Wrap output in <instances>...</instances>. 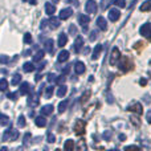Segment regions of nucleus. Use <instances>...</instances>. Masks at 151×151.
<instances>
[{"instance_id": "nucleus-36", "label": "nucleus", "mask_w": 151, "mask_h": 151, "mask_svg": "<svg viewBox=\"0 0 151 151\" xmlns=\"http://www.w3.org/2000/svg\"><path fill=\"white\" fill-rule=\"evenodd\" d=\"M90 94H91V93H90V90H86L85 93L82 94V97H81V102H82V104H85V102L88 101V98L90 97Z\"/></svg>"}, {"instance_id": "nucleus-45", "label": "nucleus", "mask_w": 151, "mask_h": 151, "mask_svg": "<svg viewBox=\"0 0 151 151\" xmlns=\"http://www.w3.org/2000/svg\"><path fill=\"white\" fill-rule=\"evenodd\" d=\"M17 94L19 93H8L7 94V98H9L11 101H16V99H17Z\"/></svg>"}, {"instance_id": "nucleus-4", "label": "nucleus", "mask_w": 151, "mask_h": 151, "mask_svg": "<svg viewBox=\"0 0 151 151\" xmlns=\"http://www.w3.org/2000/svg\"><path fill=\"white\" fill-rule=\"evenodd\" d=\"M85 126H86L85 121L78 119L77 122L74 123V133L77 134V135H83V134H85Z\"/></svg>"}, {"instance_id": "nucleus-28", "label": "nucleus", "mask_w": 151, "mask_h": 151, "mask_svg": "<svg viewBox=\"0 0 151 151\" xmlns=\"http://www.w3.org/2000/svg\"><path fill=\"white\" fill-rule=\"evenodd\" d=\"M20 82H21V76L19 74V73H16V74L12 77V80H11V85L16 86V85H19Z\"/></svg>"}, {"instance_id": "nucleus-30", "label": "nucleus", "mask_w": 151, "mask_h": 151, "mask_svg": "<svg viewBox=\"0 0 151 151\" xmlns=\"http://www.w3.org/2000/svg\"><path fill=\"white\" fill-rule=\"evenodd\" d=\"M44 55H45L44 50H39V52H37L36 55L33 56V61H35V63H37V61H41L42 58H44Z\"/></svg>"}, {"instance_id": "nucleus-46", "label": "nucleus", "mask_w": 151, "mask_h": 151, "mask_svg": "<svg viewBox=\"0 0 151 151\" xmlns=\"http://www.w3.org/2000/svg\"><path fill=\"white\" fill-rule=\"evenodd\" d=\"M55 141H56V137L49 131V133H48V142H49V143H53Z\"/></svg>"}, {"instance_id": "nucleus-50", "label": "nucleus", "mask_w": 151, "mask_h": 151, "mask_svg": "<svg viewBox=\"0 0 151 151\" xmlns=\"http://www.w3.org/2000/svg\"><path fill=\"white\" fill-rule=\"evenodd\" d=\"M78 149H81V150H86L85 141H81V142H80V146H78Z\"/></svg>"}, {"instance_id": "nucleus-18", "label": "nucleus", "mask_w": 151, "mask_h": 151, "mask_svg": "<svg viewBox=\"0 0 151 151\" xmlns=\"http://www.w3.org/2000/svg\"><path fill=\"white\" fill-rule=\"evenodd\" d=\"M69 60V52L68 50H61L58 53V57H57V61L58 63H65V61Z\"/></svg>"}, {"instance_id": "nucleus-43", "label": "nucleus", "mask_w": 151, "mask_h": 151, "mask_svg": "<svg viewBox=\"0 0 151 151\" xmlns=\"http://www.w3.org/2000/svg\"><path fill=\"white\" fill-rule=\"evenodd\" d=\"M69 33H70L72 36H76V35H77V28H76L74 24H72V25L69 27Z\"/></svg>"}, {"instance_id": "nucleus-54", "label": "nucleus", "mask_w": 151, "mask_h": 151, "mask_svg": "<svg viewBox=\"0 0 151 151\" xmlns=\"http://www.w3.org/2000/svg\"><path fill=\"white\" fill-rule=\"evenodd\" d=\"M146 119H147V122H149V123H151V110H149V111H147Z\"/></svg>"}, {"instance_id": "nucleus-1", "label": "nucleus", "mask_w": 151, "mask_h": 151, "mask_svg": "<svg viewBox=\"0 0 151 151\" xmlns=\"http://www.w3.org/2000/svg\"><path fill=\"white\" fill-rule=\"evenodd\" d=\"M118 68H119L121 72H123V73H127V72L133 70L134 69V61L131 60L129 56H122V57L119 58V61H118Z\"/></svg>"}, {"instance_id": "nucleus-2", "label": "nucleus", "mask_w": 151, "mask_h": 151, "mask_svg": "<svg viewBox=\"0 0 151 151\" xmlns=\"http://www.w3.org/2000/svg\"><path fill=\"white\" fill-rule=\"evenodd\" d=\"M39 97H40L39 93H35V91L32 90L31 93H29V96H28V99H27V104H28V106H29V107H36V106H39V102H40Z\"/></svg>"}, {"instance_id": "nucleus-34", "label": "nucleus", "mask_w": 151, "mask_h": 151, "mask_svg": "<svg viewBox=\"0 0 151 151\" xmlns=\"http://www.w3.org/2000/svg\"><path fill=\"white\" fill-rule=\"evenodd\" d=\"M17 125L20 126V127H24V126L27 125V122H25V117H24V115H20V117L17 118Z\"/></svg>"}, {"instance_id": "nucleus-38", "label": "nucleus", "mask_w": 151, "mask_h": 151, "mask_svg": "<svg viewBox=\"0 0 151 151\" xmlns=\"http://www.w3.org/2000/svg\"><path fill=\"white\" fill-rule=\"evenodd\" d=\"M24 42H25V44H31L32 42V35L28 33V32L24 35Z\"/></svg>"}, {"instance_id": "nucleus-16", "label": "nucleus", "mask_w": 151, "mask_h": 151, "mask_svg": "<svg viewBox=\"0 0 151 151\" xmlns=\"http://www.w3.org/2000/svg\"><path fill=\"white\" fill-rule=\"evenodd\" d=\"M53 109H55L53 105H45V106H42L41 109H40V114L45 115V117H47V115H50L53 113Z\"/></svg>"}, {"instance_id": "nucleus-48", "label": "nucleus", "mask_w": 151, "mask_h": 151, "mask_svg": "<svg viewBox=\"0 0 151 151\" xmlns=\"http://www.w3.org/2000/svg\"><path fill=\"white\" fill-rule=\"evenodd\" d=\"M48 27V20H41V24H40V28L45 29Z\"/></svg>"}, {"instance_id": "nucleus-31", "label": "nucleus", "mask_w": 151, "mask_h": 151, "mask_svg": "<svg viewBox=\"0 0 151 151\" xmlns=\"http://www.w3.org/2000/svg\"><path fill=\"white\" fill-rule=\"evenodd\" d=\"M8 89V81L5 78H0V91H5Z\"/></svg>"}, {"instance_id": "nucleus-59", "label": "nucleus", "mask_w": 151, "mask_h": 151, "mask_svg": "<svg viewBox=\"0 0 151 151\" xmlns=\"http://www.w3.org/2000/svg\"><path fill=\"white\" fill-rule=\"evenodd\" d=\"M35 80H36V81H37V82H39V81H40V80H41V74H37V76H36V77H35Z\"/></svg>"}, {"instance_id": "nucleus-9", "label": "nucleus", "mask_w": 151, "mask_h": 151, "mask_svg": "<svg viewBox=\"0 0 151 151\" xmlns=\"http://www.w3.org/2000/svg\"><path fill=\"white\" fill-rule=\"evenodd\" d=\"M48 27H49L50 29H57L58 27H60V19L55 17V16H50V19L48 20Z\"/></svg>"}, {"instance_id": "nucleus-32", "label": "nucleus", "mask_w": 151, "mask_h": 151, "mask_svg": "<svg viewBox=\"0 0 151 151\" xmlns=\"http://www.w3.org/2000/svg\"><path fill=\"white\" fill-rule=\"evenodd\" d=\"M68 104H69L68 99H65V101L60 102V105H58V111H60V113H64V111H65L66 107H68Z\"/></svg>"}, {"instance_id": "nucleus-37", "label": "nucleus", "mask_w": 151, "mask_h": 151, "mask_svg": "<svg viewBox=\"0 0 151 151\" xmlns=\"http://www.w3.org/2000/svg\"><path fill=\"white\" fill-rule=\"evenodd\" d=\"M114 4L119 8H126V0H114Z\"/></svg>"}, {"instance_id": "nucleus-7", "label": "nucleus", "mask_w": 151, "mask_h": 151, "mask_svg": "<svg viewBox=\"0 0 151 151\" xmlns=\"http://www.w3.org/2000/svg\"><path fill=\"white\" fill-rule=\"evenodd\" d=\"M85 11L88 13H96L97 12V3L94 1V0H88L85 4Z\"/></svg>"}, {"instance_id": "nucleus-5", "label": "nucleus", "mask_w": 151, "mask_h": 151, "mask_svg": "<svg viewBox=\"0 0 151 151\" xmlns=\"http://www.w3.org/2000/svg\"><path fill=\"white\" fill-rule=\"evenodd\" d=\"M139 32H141L142 36H145L147 40L151 41V23L143 24V25L141 27V29H139Z\"/></svg>"}, {"instance_id": "nucleus-23", "label": "nucleus", "mask_w": 151, "mask_h": 151, "mask_svg": "<svg viewBox=\"0 0 151 151\" xmlns=\"http://www.w3.org/2000/svg\"><path fill=\"white\" fill-rule=\"evenodd\" d=\"M17 138H19V131L16 130V129L9 127V137H8V141L13 142V141H16Z\"/></svg>"}, {"instance_id": "nucleus-6", "label": "nucleus", "mask_w": 151, "mask_h": 151, "mask_svg": "<svg viewBox=\"0 0 151 151\" xmlns=\"http://www.w3.org/2000/svg\"><path fill=\"white\" fill-rule=\"evenodd\" d=\"M127 110L131 111V113H135V114H138V115H141L142 113H143V107H142V105L139 104V102H134V104H131L130 106L127 107Z\"/></svg>"}, {"instance_id": "nucleus-62", "label": "nucleus", "mask_w": 151, "mask_h": 151, "mask_svg": "<svg viewBox=\"0 0 151 151\" xmlns=\"http://www.w3.org/2000/svg\"><path fill=\"white\" fill-rule=\"evenodd\" d=\"M150 65H151V60H150Z\"/></svg>"}, {"instance_id": "nucleus-58", "label": "nucleus", "mask_w": 151, "mask_h": 151, "mask_svg": "<svg viewBox=\"0 0 151 151\" xmlns=\"http://www.w3.org/2000/svg\"><path fill=\"white\" fill-rule=\"evenodd\" d=\"M125 139H126L125 134H119V141H125Z\"/></svg>"}, {"instance_id": "nucleus-56", "label": "nucleus", "mask_w": 151, "mask_h": 151, "mask_svg": "<svg viewBox=\"0 0 151 151\" xmlns=\"http://www.w3.org/2000/svg\"><path fill=\"white\" fill-rule=\"evenodd\" d=\"M107 102H109V104H113V102H114V99H113L111 94H110V96H107Z\"/></svg>"}, {"instance_id": "nucleus-47", "label": "nucleus", "mask_w": 151, "mask_h": 151, "mask_svg": "<svg viewBox=\"0 0 151 151\" xmlns=\"http://www.w3.org/2000/svg\"><path fill=\"white\" fill-rule=\"evenodd\" d=\"M96 39H97V31H93L90 33V37H89V40H90V41H94Z\"/></svg>"}, {"instance_id": "nucleus-13", "label": "nucleus", "mask_w": 151, "mask_h": 151, "mask_svg": "<svg viewBox=\"0 0 151 151\" xmlns=\"http://www.w3.org/2000/svg\"><path fill=\"white\" fill-rule=\"evenodd\" d=\"M82 45H83V39L81 36H78L74 41V45H73V49L76 53H80L81 49H82Z\"/></svg>"}, {"instance_id": "nucleus-55", "label": "nucleus", "mask_w": 151, "mask_h": 151, "mask_svg": "<svg viewBox=\"0 0 151 151\" xmlns=\"http://www.w3.org/2000/svg\"><path fill=\"white\" fill-rule=\"evenodd\" d=\"M131 122H133L135 126L139 125V121H138V118H137V117H133V118H131Z\"/></svg>"}, {"instance_id": "nucleus-53", "label": "nucleus", "mask_w": 151, "mask_h": 151, "mask_svg": "<svg viewBox=\"0 0 151 151\" xmlns=\"http://www.w3.org/2000/svg\"><path fill=\"white\" fill-rule=\"evenodd\" d=\"M45 65H47V63H45V61H42V63L40 64L39 66H37V69H39V70H42V69L45 68Z\"/></svg>"}, {"instance_id": "nucleus-27", "label": "nucleus", "mask_w": 151, "mask_h": 151, "mask_svg": "<svg viewBox=\"0 0 151 151\" xmlns=\"http://www.w3.org/2000/svg\"><path fill=\"white\" fill-rule=\"evenodd\" d=\"M64 149L66 151H73L74 150V142L72 141V139H68V141L65 142V145H64Z\"/></svg>"}, {"instance_id": "nucleus-61", "label": "nucleus", "mask_w": 151, "mask_h": 151, "mask_svg": "<svg viewBox=\"0 0 151 151\" xmlns=\"http://www.w3.org/2000/svg\"><path fill=\"white\" fill-rule=\"evenodd\" d=\"M23 1H28V0H23Z\"/></svg>"}, {"instance_id": "nucleus-11", "label": "nucleus", "mask_w": 151, "mask_h": 151, "mask_svg": "<svg viewBox=\"0 0 151 151\" xmlns=\"http://www.w3.org/2000/svg\"><path fill=\"white\" fill-rule=\"evenodd\" d=\"M32 90H33V89H32V86L29 85L28 82H21V83H20V94L25 96V94H29V93H31Z\"/></svg>"}, {"instance_id": "nucleus-3", "label": "nucleus", "mask_w": 151, "mask_h": 151, "mask_svg": "<svg viewBox=\"0 0 151 151\" xmlns=\"http://www.w3.org/2000/svg\"><path fill=\"white\" fill-rule=\"evenodd\" d=\"M119 58H121V52H119V49H118L117 47H114V48H113V50H111V55H110V60H109L110 65H111V66H115V65L118 64V61H119Z\"/></svg>"}, {"instance_id": "nucleus-22", "label": "nucleus", "mask_w": 151, "mask_h": 151, "mask_svg": "<svg viewBox=\"0 0 151 151\" xmlns=\"http://www.w3.org/2000/svg\"><path fill=\"white\" fill-rule=\"evenodd\" d=\"M23 70L25 72V73H31V72L36 70V66L33 65V63H25L23 65Z\"/></svg>"}, {"instance_id": "nucleus-41", "label": "nucleus", "mask_w": 151, "mask_h": 151, "mask_svg": "<svg viewBox=\"0 0 151 151\" xmlns=\"http://www.w3.org/2000/svg\"><path fill=\"white\" fill-rule=\"evenodd\" d=\"M111 135H113V133H111V131H110V130H106V131H105V133H104V135H102V137H104V139H105V141H110V138H111Z\"/></svg>"}, {"instance_id": "nucleus-20", "label": "nucleus", "mask_w": 151, "mask_h": 151, "mask_svg": "<svg viewBox=\"0 0 151 151\" xmlns=\"http://www.w3.org/2000/svg\"><path fill=\"white\" fill-rule=\"evenodd\" d=\"M45 12H47V15H49V16L55 15V12H56L55 4H52V3H47V4H45Z\"/></svg>"}, {"instance_id": "nucleus-12", "label": "nucleus", "mask_w": 151, "mask_h": 151, "mask_svg": "<svg viewBox=\"0 0 151 151\" xmlns=\"http://www.w3.org/2000/svg\"><path fill=\"white\" fill-rule=\"evenodd\" d=\"M107 16H109V20H110V21H117L118 19L121 17V13H119V11H118V9L113 8V9H110V11H109Z\"/></svg>"}, {"instance_id": "nucleus-51", "label": "nucleus", "mask_w": 151, "mask_h": 151, "mask_svg": "<svg viewBox=\"0 0 151 151\" xmlns=\"http://www.w3.org/2000/svg\"><path fill=\"white\" fill-rule=\"evenodd\" d=\"M146 83H147L146 78H141V80H139V85L141 86H146Z\"/></svg>"}, {"instance_id": "nucleus-24", "label": "nucleus", "mask_w": 151, "mask_h": 151, "mask_svg": "<svg viewBox=\"0 0 151 151\" xmlns=\"http://www.w3.org/2000/svg\"><path fill=\"white\" fill-rule=\"evenodd\" d=\"M101 52H102V45L101 44L96 45V48H94V50H93V55H91V58L97 60V58L99 57V55H101Z\"/></svg>"}, {"instance_id": "nucleus-8", "label": "nucleus", "mask_w": 151, "mask_h": 151, "mask_svg": "<svg viewBox=\"0 0 151 151\" xmlns=\"http://www.w3.org/2000/svg\"><path fill=\"white\" fill-rule=\"evenodd\" d=\"M89 21H90V17L86 15H83V13H81V15H78V23H80V25L82 27L83 31H88V28H86V25L89 24Z\"/></svg>"}, {"instance_id": "nucleus-39", "label": "nucleus", "mask_w": 151, "mask_h": 151, "mask_svg": "<svg viewBox=\"0 0 151 151\" xmlns=\"http://www.w3.org/2000/svg\"><path fill=\"white\" fill-rule=\"evenodd\" d=\"M65 80H66L65 74H61L58 78H56V83H58V85H63V83L65 82Z\"/></svg>"}, {"instance_id": "nucleus-15", "label": "nucleus", "mask_w": 151, "mask_h": 151, "mask_svg": "<svg viewBox=\"0 0 151 151\" xmlns=\"http://www.w3.org/2000/svg\"><path fill=\"white\" fill-rule=\"evenodd\" d=\"M85 70H86V68H85V64H83V63H81V61H77V63L74 64V72H76V74H83V73H85Z\"/></svg>"}, {"instance_id": "nucleus-33", "label": "nucleus", "mask_w": 151, "mask_h": 151, "mask_svg": "<svg viewBox=\"0 0 151 151\" xmlns=\"http://www.w3.org/2000/svg\"><path fill=\"white\" fill-rule=\"evenodd\" d=\"M53 91H55V88H53V86H48L47 90H45V97L50 98V97L53 96Z\"/></svg>"}, {"instance_id": "nucleus-10", "label": "nucleus", "mask_w": 151, "mask_h": 151, "mask_svg": "<svg viewBox=\"0 0 151 151\" xmlns=\"http://www.w3.org/2000/svg\"><path fill=\"white\" fill-rule=\"evenodd\" d=\"M72 13H73L72 8H64V9H61L58 19H60V20H66V19H69L72 16Z\"/></svg>"}, {"instance_id": "nucleus-44", "label": "nucleus", "mask_w": 151, "mask_h": 151, "mask_svg": "<svg viewBox=\"0 0 151 151\" xmlns=\"http://www.w3.org/2000/svg\"><path fill=\"white\" fill-rule=\"evenodd\" d=\"M56 78H57V77H56L55 73H49L47 76V80L49 81V82H56Z\"/></svg>"}, {"instance_id": "nucleus-60", "label": "nucleus", "mask_w": 151, "mask_h": 151, "mask_svg": "<svg viewBox=\"0 0 151 151\" xmlns=\"http://www.w3.org/2000/svg\"><path fill=\"white\" fill-rule=\"evenodd\" d=\"M58 1V0H53V3H57Z\"/></svg>"}, {"instance_id": "nucleus-29", "label": "nucleus", "mask_w": 151, "mask_h": 151, "mask_svg": "<svg viewBox=\"0 0 151 151\" xmlns=\"http://www.w3.org/2000/svg\"><path fill=\"white\" fill-rule=\"evenodd\" d=\"M66 91H68V88H66L65 85H60V88H58V90H57V97H64L66 94Z\"/></svg>"}, {"instance_id": "nucleus-57", "label": "nucleus", "mask_w": 151, "mask_h": 151, "mask_svg": "<svg viewBox=\"0 0 151 151\" xmlns=\"http://www.w3.org/2000/svg\"><path fill=\"white\" fill-rule=\"evenodd\" d=\"M28 3H29V4H32V5H36L37 4V0H28Z\"/></svg>"}, {"instance_id": "nucleus-19", "label": "nucleus", "mask_w": 151, "mask_h": 151, "mask_svg": "<svg viewBox=\"0 0 151 151\" xmlns=\"http://www.w3.org/2000/svg\"><path fill=\"white\" fill-rule=\"evenodd\" d=\"M97 27H98L101 31H106L107 29V23H106V20H105L102 16H99V17L97 19Z\"/></svg>"}, {"instance_id": "nucleus-42", "label": "nucleus", "mask_w": 151, "mask_h": 151, "mask_svg": "<svg viewBox=\"0 0 151 151\" xmlns=\"http://www.w3.org/2000/svg\"><path fill=\"white\" fill-rule=\"evenodd\" d=\"M143 42L142 41H138V42H135V45H134V49L135 50H138V52H141V49H143Z\"/></svg>"}, {"instance_id": "nucleus-17", "label": "nucleus", "mask_w": 151, "mask_h": 151, "mask_svg": "<svg viewBox=\"0 0 151 151\" xmlns=\"http://www.w3.org/2000/svg\"><path fill=\"white\" fill-rule=\"evenodd\" d=\"M35 123H36V126H39V127H44L45 125H47V118H45V115H39V117L35 118Z\"/></svg>"}, {"instance_id": "nucleus-21", "label": "nucleus", "mask_w": 151, "mask_h": 151, "mask_svg": "<svg viewBox=\"0 0 151 151\" xmlns=\"http://www.w3.org/2000/svg\"><path fill=\"white\" fill-rule=\"evenodd\" d=\"M66 42H68V36L65 33H60V36H58V47L64 48L66 45Z\"/></svg>"}, {"instance_id": "nucleus-52", "label": "nucleus", "mask_w": 151, "mask_h": 151, "mask_svg": "<svg viewBox=\"0 0 151 151\" xmlns=\"http://www.w3.org/2000/svg\"><path fill=\"white\" fill-rule=\"evenodd\" d=\"M69 72H70V66H69V65H68V66H65V68L63 69V74H68Z\"/></svg>"}, {"instance_id": "nucleus-26", "label": "nucleus", "mask_w": 151, "mask_h": 151, "mask_svg": "<svg viewBox=\"0 0 151 151\" xmlns=\"http://www.w3.org/2000/svg\"><path fill=\"white\" fill-rule=\"evenodd\" d=\"M141 12H147V11H151V0H146L143 4L141 5Z\"/></svg>"}, {"instance_id": "nucleus-40", "label": "nucleus", "mask_w": 151, "mask_h": 151, "mask_svg": "<svg viewBox=\"0 0 151 151\" xmlns=\"http://www.w3.org/2000/svg\"><path fill=\"white\" fill-rule=\"evenodd\" d=\"M8 63H9V57H8V56H4V55L0 56V64H1V65L8 64Z\"/></svg>"}, {"instance_id": "nucleus-35", "label": "nucleus", "mask_w": 151, "mask_h": 151, "mask_svg": "<svg viewBox=\"0 0 151 151\" xmlns=\"http://www.w3.org/2000/svg\"><path fill=\"white\" fill-rule=\"evenodd\" d=\"M31 139H32L31 133H25V134H24V138H23V143L24 145H28L29 142H31Z\"/></svg>"}, {"instance_id": "nucleus-14", "label": "nucleus", "mask_w": 151, "mask_h": 151, "mask_svg": "<svg viewBox=\"0 0 151 151\" xmlns=\"http://www.w3.org/2000/svg\"><path fill=\"white\" fill-rule=\"evenodd\" d=\"M44 48L45 50H47L48 53H53V50H55V41H53L52 39H48L44 41Z\"/></svg>"}, {"instance_id": "nucleus-49", "label": "nucleus", "mask_w": 151, "mask_h": 151, "mask_svg": "<svg viewBox=\"0 0 151 151\" xmlns=\"http://www.w3.org/2000/svg\"><path fill=\"white\" fill-rule=\"evenodd\" d=\"M125 150H141L139 146H126Z\"/></svg>"}, {"instance_id": "nucleus-25", "label": "nucleus", "mask_w": 151, "mask_h": 151, "mask_svg": "<svg viewBox=\"0 0 151 151\" xmlns=\"http://www.w3.org/2000/svg\"><path fill=\"white\" fill-rule=\"evenodd\" d=\"M8 125H11L9 117L5 114H0V126H8Z\"/></svg>"}]
</instances>
